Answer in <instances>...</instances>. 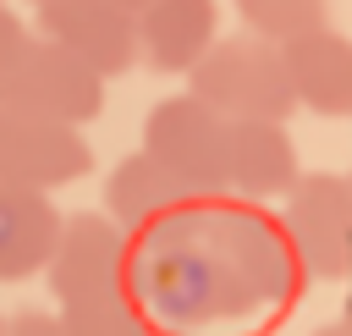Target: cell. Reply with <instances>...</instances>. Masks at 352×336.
<instances>
[{
  "label": "cell",
  "instance_id": "6da1fadb",
  "mask_svg": "<svg viewBox=\"0 0 352 336\" xmlns=\"http://www.w3.org/2000/svg\"><path fill=\"white\" fill-rule=\"evenodd\" d=\"M192 94L209 99L220 116H264V121H286L297 110V88H292V66H286V44L264 39V33H231L214 39L209 55L187 72Z\"/></svg>",
  "mask_w": 352,
  "mask_h": 336
},
{
  "label": "cell",
  "instance_id": "7a4b0ae2",
  "mask_svg": "<svg viewBox=\"0 0 352 336\" xmlns=\"http://www.w3.org/2000/svg\"><path fill=\"white\" fill-rule=\"evenodd\" d=\"M0 99L16 105V110H33V116H50V121H72L82 127L88 116H99L104 105V77L72 55L66 44H55L50 33L28 39L22 55L11 61V72L0 77Z\"/></svg>",
  "mask_w": 352,
  "mask_h": 336
},
{
  "label": "cell",
  "instance_id": "3957f363",
  "mask_svg": "<svg viewBox=\"0 0 352 336\" xmlns=\"http://www.w3.org/2000/svg\"><path fill=\"white\" fill-rule=\"evenodd\" d=\"M286 242L314 281L352 286V182L302 171L286 193Z\"/></svg>",
  "mask_w": 352,
  "mask_h": 336
},
{
  "label": "cell",
  "instance_id": "277c9868",
  "mask_svg": "<svg viewBox=\"0 0 352 336\" xmlns=\"http://www.w3.org/2000/svg\"><path fill=\"white\" fill-rule=\"evenodd\" d=\"M88 165H94V149L72 121H50V116H33L0 99V182L55 193L88 176Z\"/></svg>",
  "mask_w": 352,
  "mask_h": 336
},
{
  "label": "cell",
  "instance_id": "5b68a950",
  "mask_svg": "<svg viewBox=\"0 0 352 336\" xmlns=\"http://www.w3.org/2000/svg\"><path fill=\"white\" fill-rule=\"evenodd\" d=\"M226 132H231V116H220L192 88L176 94V99H160L143 116V149L170 160L176 171H187L214 198L226 193Z\"/></svg>",
  "mask_w": 352,
  "mask_h": 336
},
{
  "label": "cell",
  "instance_id": "8992f818",
  "mask_svg": "<svg viewBox=\"0 0 352 336\" xmlns=\"http://www.w3.org/2000/svg\"><path fill=\"white\" fill-rule=\"evenodd\" d=\"M44 275H50L55 303H72V297H88V292H110V286H138L132 281V237H126V226L116 215H94V209L66 215Z\"/></svg>",
  "mask_w": 352,
  "mask_h": 336
},
{
  "label": "cell",
  "instance_id": "52a82bcc",
  "mask_svg": "<svg viewBox=\"0 0 352 336\" xmlns=\"http://www.w3.org/2000/svg\"><path fill=\"white\" fill-rule=\"evenodd\" d=\"M38 33L66 44L72 55H82L104 83L126 77L143 61L138 11H126L121 0H44L38 6Z\"/></svg>",
  "mask_w": 352,
  "mask_h": 336
},
{
  "label": "cell",
  "instance_id": "ba28073f",
  "mask_svg": "<svg viewBox=\"0 0 352 336\" xmlns=\"http://www.w3.org/2000/svg\"><path fill=\"white\" fill-rule=\"evenodd\" d=\"M209 198H214V193H204L187 171H176L170 160H160V154H148V149H143V154H126V160L110 171V182H104V204H110V215H116L126 231L165 226V220L209 204Z\"/></svg>",
  "mask_w": 352,
  "mask_h": 336
},
{
  "label": "cell",
  "instance_id": "9c48e42d",
  "mask_svg": "<svg viewBox=\"0 0 352 336\" xmlns=\"http://www.w3.org/2000/svg\"><path fill=\"white\" fill-rule=\"evenodd\" d=\"M297 176H302V165H297V143H292L286 121L231 116V132H226V193L286 198L297 187Z\"/></svg>",
  "mask_w": 352,
  "mask_h": 336
},
{
  "label": "cell",
  "instance_id": "30bf717a",
  "mask_svg": "<svg viewBox=\"0 0 352 336\" xmlns=\"http://www.w3.org/2000/svg\"><path fill=\"white\" fill-rule=\"evenodd\" d=\"M60 209L44 187L0 182V281H28L50 264L60 242Z\"/></svg>",
  "mask_w": 352,
  "mask_h": 336
},
{
  "label": "cell",
  "instance_id": "8fae6325",
  "mask_svg": "<svg viewBox=\"0 0 352 336\" xmlns=\"http://www.w3.org/2000/svg\"><path fill=\"white\" fill-rule=\"evenodd\" d=\"M138 39L154 72H192L220 39V11L214 0H148L138 11Z\"/></svg>",
  "mask_w": 352,
  "mask_h": 336
},
{
  "label": "cell",
  "instance_id": "7c38bea8",
  "mask_svg": "<svg viewBox=\"0 0 352 336\" xmlns=\"http://www.w3.org/2000/svg\"><path fill=\"white\" fill-rule=\"evenodd\" d=\"M286 66H292L297 105H308L319 116H352V39L346 33L319 22L297 39H286Z\"/></svg>",
  "mask_w": 352,
  "mask_h": 336
},
{
  "label": "cell",
  "instance_id": "4fadbf2b",
  "mask_svg": "<svg viewBox=\"0 0 352 336\" xmlns=\"http://www.w3.org/2000/svg\"><path fill=\"white\" fill-rule=\"evenodd\" d=\"M60 319H66L72 336H154V325L138 303V286H110V292L72 297V303H60Z\"/></svg>",
  "mask_w": 352,
  "mask_h": 336
},
{
  "label": "cell",
  "instance_id": "5bb4252c",
  "mask_svg": "<svg viewBox=\"0 0 352 336\" xmlns=\"http://www.w3.org/2000/svg\"><path fill=\"white\" fill-rule=\"evenodd\" d=\"M231 6H236L242 28H253L264 39H280V44L330 22V0H231Z\"/></svg>",
  "mask_w": 352,
  "mask_h": 336
},
{
  "label": "cell",
  "instance_id": "9a60e30c",
  "mask_svg": "<svg viewBox=\"0 0 352 336\" xmlns=\"http://www.w3.org/2000/svg\"><path fill=\"white\" fill-rule=\"evenodd\" d=\"M0 336H72L60 314H44V308H22L16 319H6Z\"/></svg>",
  "mask_w": 352,
  "mask_h": 336
},
{
  "label": "cell",
  "instance_id": "2e32d148",
  "mask_svg": "<svg viewBox=\"0 0 352 336\" xmlns=\"http://www.w3.org/2000/svg\"><path fill=\"white\" fill-rule=\"evenodd\" d=\"M22 44H28V28H22V17L0 0V77L11 72V61L22 55Z\"/></svg>",
  "mask_w": 352,
  "mask_h": 336
},
{
  "label": "cell",
  "instance_id": "e0dca14e",
  "mask_svg": "<svg viewBox=\"0 0 352 336\" xmlns=\"http://www.w3.org/2000/svg\"><path fill=\"white\" fill-rule=\"evenodd\" d=\"M314 336H352V314H341V319H330V325H319Z\"/></svg>",
  "mask_w": 352,
  "mask_h": 336
},
{
  "label": "cell",
  "instance_id": "ac0fdd59",
  "mask_svg": "<svg viewBox=\"0 0 352 336\" xmlns=\"http://www.w3.org/2000/svg\"><path fill=\"white\" fill-rule=\"evenodd\" d=\"M121 6H126V11H143V6H148V0H121Z\"/></svg>",
  "mask_w": 352,
  "mask_h": 336
},
{
  "label": "cell",
  "instance_id": "d6986e66",
  "mask_svg": "<svg viewBox=\"0 0 352 336\" xmlns=\"http://www.w3.org/2000/svg\"><path fill=\"white\" fill-rule=\"evenodd\" d=\"M346 182H352V171H346Z\"/></svg>",
  "mask_w": 352,
  "mask_h": 336
},
{
  "label": "cell",
  "instance_id": "ffe728a7",
  "mask_svg": "<svg viewBox=\"0 0 352 336\" xmlns=\"http://www.w3.org/2000/svg\"><path fill=\"white\" fill-rule=\"evenodd\" d=\"M346 314H352V303H346Z\"/></svg>",
  "mask_w": 352,
  "mask_h": 336
},
{
  "label": "cell",
  "instance_id": "44dd1931",
  "mask_svg": "<svg viewBox=\"0 0 352 336\" xmlns=\"http://www.w3.org/2000/svg\"><path fill=\"white\" fill-rule=\"evenodd\" d=\"M0 330H6V319H0Z\"/></svg>",
  "mask_w": 352,
  "mask_h": 336
},
{
  "label": "cell",
  "instance_id": "7402d4cb",
  "mask_svg": "<svg viewBox=\"0 0 352 336\" xmlns=\"http://www.w3.org/2000/svg\"><path fill=\"white\" fill-rule=\"evenodd\" d=\"M33 6H44V0H33Z\"/></svg>",
  "mask_w": 352,
  "mask_h": 336
}]
</instances>
